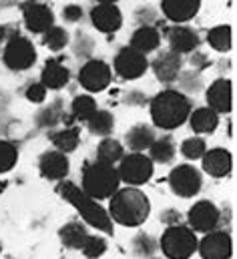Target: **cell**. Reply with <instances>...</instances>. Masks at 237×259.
Segmentation results:
<instances>
[{
	"mask_svg": "<svg viewBox=\"0 0 237 259\" xmlns=\"http://www.w3.org/2000/svg\"><path fill=\"white\" fill-rule=\"evenodd\" d=\"M109 217L123 227H139L147 221L151 213V201L141 189L127 187V189H117L109 197Z\"/></svg>",
	"mask_w": 237,
	"mask_h": 259,
	"instance_id": "obj_1",
	"label": "cell"
},
{
	"mask_svg": "<svg viewBox=\"0 0 237 259\" xmlns=\"http://www.w3.org/2000/svg\"><path fill=\"white\" fill-rule=\"evenodd\" d=\"M191 115V101L173 89L161 91L151 101V119L159 129L173 131L181 127Z\"/></svg>",
	"mask_w": 237,
	"mask_h": 259,
	"instance_id": "obj_2",
	"label": "cell"
},
{
	"mask_svg": "<svg viewBox=\"0 0 237 259\" xmlns=\"http://www.w3.org/2000/svg\"><path fill=\"white\" fill-rule=\"evenodd\" d=\"M57 191L62 195V199H66L78 213L81 217L95 229L105 231V233H113V221L109 217V213L97 203V199L89 197L83 189H78L74 183L70 181H62L59 183Z\"/></svg>",
	"mask_w": 237,
	"mask_h": 259,
	"instance_id": "obj_3",
	"label": "cell"
},
{
	"mask_svg": "<svg viewBox=\"0 0 237 259\" xmlns=\"http://www.w3.org/2000/svg\"><path fill=\"white\" fill-rule=\"evenodd\" d=\"M118 183L121 179L115 165L93 161L83 169V191L93 199H109L118 189Z\"/></svg>",
	"mask_w": 237,
	"mask_h": 259,
	"instance_id": "obj_4",
	"label": "cell"
},
{
	"mask_svg": "<svg viewBox=\"0 0 237 259\" xmlns=\"http://www.w3.org/2000/svg\"><path fill=\"white\" fill-rule=\"evenodd\" d=\"M159 245L167 259H189L197 251V237L193 229L179 223L167 227Z\"/></svg>",
	"mask_w": 237,
	"mask_h": 259,
	"instance_id": "obj_5",
	"label": "cell"
},
{
	"mask_svg": "<svg viewBox=\"0 0 237 259\" xmlns=\"http://www.w3.org/2000/svg\"><path fill=\"white\" fill-rule=\"evenodd\" d=\"M118 179L129 187L143 185L153 177V161L143 153H129L123 155L117 167Z\"/></svg>",
	"mask_w": 237,
	"mask_h": 259,
	"instance_id": "obj_6",
	"label": "cell"
},
{
	"mask_svg": "<svg viewBox=\"0 0 237 259\" xmlns=\"http://www.w3.org/2000/svg\"><path fill=\"white\" fill-rule=\"evenodd\" d=\"M2 59H4V65L10 70H26L36 63V51H34V45L28 38L14 32V34L8 36Z\"/></svg>",
	"mask_w": 237,
	"mask_h": 259,
	"instance_id": "obj_7",
	"label": "cell"
},
{
	"mask_svg": "<svg viewBox=\"0 0 237 259\" xmlns=\"http://www.w3.org/2000/svg\"><path fill=\"white\" fill-rule=\"evenodd\" d=\"M187 221H189V229L199 233H209V231H215L217 225L221 223V211L211 201H197L189 209Z\"/></svg>",
	"mask_w": 237,
	"mask_h": 259,
	"instance_id": "obj_8",
	"label": "cell"
},
{
	"mask_svg": "<svg viewBox=\"0 0 237 259\" xmlns=\"http://www.w3.org/2000/svg\"><path fill=\"white\" fill-rule=\"evenodd\" d=\"M169 185H171V191L179 197H195V195L201 191V185H203V177L201 173L191 167V165H179L171 171L169 175Z\"/></svg>",
	"mask_w": 237,
	"mask_h": 259,
	"instance_id": "obj_9",
	"label": "cell"
},
{
	"mask_svg": "<svg viewBox=\"0 0 237 259\" xmlns=\"http://www.w3.org/2000/svg\"><path fill=\"white\" fill-rule=\"evenodd\" d=\"M113 72L105 61H89L78 70V82L89 93H101L111 84Z\"/></svg>",
	"mask_w": 237,
	"mask_h": 259,
	"instance_id": "obj_10",
	"label": "cell"
},
{
	"mask_svg": "<svg viewBox=\"0 0 237 259\" xmlns=\"http://www.w3.org/2000/svg\"><path fill=\"white\" fill-rule=\"evenodd\" d=\"M149 61L143 53L135 51L133 47H123L115 57V72L125 80H135L147 72Z\"/></svg>",
	"mask_w": 237,
	"mask_h": 259,
	"instance_id": "obj_11",
	"label": "cell"
},
{
	"mask_svg": "<svg viewBox=\"0 0 237 259\" xmlns=\"http://www.w3.org/2000/svg\"><path fill=\"white\" fill-rule=\"evenodd\" d=\"M199 255L203 259H229L233 253V241L227 231H209L197 241Z\"/></svg>",
	"mask_w": 237,
	"mask_h": 259,
	"instance_id": "obj_12",
	"label": "cell"
},
{
	"mask_svg": "<svg viewBox=\"0 0 237 259\" xmlns=\"http://www.w3.org/2000/svg\"><path fill=\"white\" fill-rule=\"evenodd\" d=\"M22 14H24V24L30 32L34 34H43L47 32L53 24H55V14L53 10L36 0H26L22 4Z\"/></svg>",
	"mask_w": 237,
	"mask_h": 259,
	"instance_id": "obj_13",
	"label": "cell"
},
{
	"mask_svg": "<svg viewBox=\"0 0 237 259\" xmlns=\"http://www.w3.org/2000/svg\"><path fill=\"white\" fill-rule=\"evenodd\" d=\"M91 22L99 32L111 34V32H117L123 26V14L115 4L97 2V6L91 10Z\"/></svg>",
	"mask_w": 237,
	"mask_h": 259,
	"instance_id": "obj_14",
	"label": "cell"
},
{
	"mask_svg": "<svg viewBox=\"0 0 237 259\" xmlns=\"http://www.w3.org/2000/svg\"><path fill=\"white\" fill-rule=\"evenodd\" d=\"M38 169H41V175L45 179H51V181H62L66 175H68V157L60 151H47L41 155V161H38Z\"/></svg>",
	"mask_w": 237,
	"mask_h": 259,
	"instance_id": "obj_15",
	"label": "cell"
},
{
	"mask_svg": "<svg viewBox=\"0 0 237 259\" xmlns=\"http://www.w3.org/2000/svg\"><path fill=\"white\" fill-rule=\"evenodd\" d=\"M203 159V171L211 177H227L231 173V167H233V159H231V153L227 149H211V151H205V155L201 157Z\"/></svg>",
	"mask_w": 237,
	"mask_h": 259,
	"instance_id": "obj_16",
	"label": "cell"
},
{
	"mask_svg": "<svg viewBox=\"0 0 237 259\" xmlns=\"http://www.w3.org/2000/svg\"><path fill=\"white\" fill-rule=\"evenodd\" d=\"M231 80L229 78H217L211 82V87L207 89V105L209 109H213L217 115L219 113H229L231 111Z\"/></svg>",
	"mask_w": 237,
	"mask_h": 259,
	"instance_id": "obj_17",
	"label": "cell"
},
{
	"mask_svg": "<svg viewBox=\"0 0 237 259\" xmlns=\"http://www.w3.org/2000/svg\"><path fill=\"white\" fill-rule=\"evenodd\" d=\"M167 42L171 47L173 53L183 55V53H193L197 47H199V34L189 28V26H183V24H175L167 30Z\"/></svg>",
	"mask_w": 237,
	"mask_h": 259,
	"instance_id": "obj_18",
	"label": "cell"
},
{
	"mask_svg": "<svg viewBox=\"0 0 237 259\" xmlns=\"http://www.w3.org/2000/svg\"><path fill=\"white\" fill-rule=\"evenodd\" d=\"M153 72L161 82H173L177 80L179 72H181V55L173 51H165L161 55H157V59L153 61Z\"/></svg>",
	"mask_w": 237,
	"mask_h": 259,
	"instance_id": "obj_19",
	"label": "cell"
},
{
	"mask_svg": "<svg viewBox=\"0 0 237 259\" xmlns=\"http://www.w3.org/2000/svg\"><path fill=\"white\" fill-rule=\"evenodd\" d=\"M201 0H163V14L171 22H187L199 12Z\"/></svg>",
	"mask_w": 237,
	"mask_h": 259,
	"instance_id": "obj_20",
	"label": "cell"
},
{
	"mask_svg": "<svg viewBox=\"0 0 237 259\" xmlns=\"http://www.w3.org/2000/svg\"><path fill=\"white\" fill-rule=\"evenodd\" d=\"M159 45H161V32L151 24V26H139V28L133 32L129 47H133L135 51L147 55V53L157 51Z\"/></svg>",
	"mask_w": 237,
	"mask_h": 259,
	"instance_id": "obj_21",
	"label": "cell"
},
{
	"mask_svg": "<svg viewBox=\"0 0 237 259\" xmlns=\"http://www.w3.org/2000/svg\"><path fill=\"white\" fill-rule=\"evenodd\" d=\"M68 78H70L68 68L62 65L60 61H55V59L47 61V65L43 68V74H41V82L47 87V91L49 89L59 91V89H62L68 82Z\"/></svg>",
	"mask_w": 237,
	"mask_h": 259,
	"instance_id": "obj_22",
	"label": "cell"
},
{
	"mask_svg": "<svg viewBox=\"0 0 237 259\" xmlns=\"http://www.w3.org/2000/svg\"><path fill=\"white\" fill-rule=\"evenodd\" d=\"M155 141V131L149 125H135L127 131L125 135V143L133 153H143L151 147V143Z\"/></svg>",
	"mask_w": 237,
	"mask_h": 259,
	"instance_id": "obj_23",
	"label": "cell"
},
{
	"mask_svg": "<svg viewBox=\"0 0 237 259\" xmlns=\"http://www.w3.org/2000/svg\"><path fill=\"white\" fill-rule=\"evenodd\" d=\"M189 123H191V129L199 135H205V133H213L219 125V115L209 109V107H203V109H195L191 111L189 115Z\"/></svg>",
	"mask_w": 237,
	"mask_h": 259,
	"instance_id": "obj_24",
	"label": "cell"
},
{
	"mask_svg": "<svg viewBox=\"0 0 237 259\" xmlns=\"http://www.w3.org/2000/svg\"><path fill=\"white\" fill-rule=\"evenodd\" d=\"M59 235H60V241H62L66 247H70V249H81L83 243H85L87 237H89L87 227H85L83 223H78V221H70V223H66L64 227H60Z\"/></svg>",
	"mask_w": 237,
	"mask_h": 259,
	"instance_id": "obj_25",
	"label": "cell"
},
{
	"mask_svg": "<svg viewBox=\"0 0 237 259\" xmlns=\"http://www.w3.org/2000/svg\"><path fill=\"white\" fill-rule=\"evenodd\" d=\"M175 153H177V149H175V143H173L171 137L155 139L151 143V147H149V159L153 163H161V165L171 163L173 157H175Z\"/></svg>",
	"mask_w": 237,
	"mask_h": 259,
	"instance_id": "obj_26",
	"label": "cell"
},
{
	"mask_svg": "<svg viewBox=\"0 0 237 259\" xmlns=\"http://www.w3.org/2000/svg\"><path fill=\"white\" fill-rule=\"evenodd\" d=\"M123 155H125L123 145H121L118 141H115V139H111V137H105V139L99 143V147H97V161L107 163V165L118 163V161L123 159Z\"/></svg>",
	"mask_w": 237,
	"mask_h": 259,
	"instance_id": "obj_27",
	"label": "cell"
},
{
	"mask_svg": "<svg viewBox=\"0 0 237 259\" xmlns=\"http://www.w3.org/2000/svg\"><path fill=\"white\" fill-rule=\"evenodd\" d=\"M51 141L53 145L59 149L60 153H72L76 147H78V141H81V135H78V129L76 127H66L62 131H57L51 135Z\"/></svg>",
	"mask_w": 237,
	"mask_h": 259,
	"instance_id": "obj_28",
	"label": "cell"
},
{
	"mask_svg": "<svg viewBox=\"0 0 237 259\" xmlns=\"http://www.w3.org/2000/svg\"><path fill=\"white\" fill-rule=\"evenodd\" d=\"M87 127L93 135H99V137H107L111 135L115 129V117L109 113V111H95V115L87 121Z\"/></svg>",
	"mask_w": 237,
	"mask_h": 259,
	"instance_id": "obj_29",
	"label": "cell"
},
{
	"mask_svg": "<svg viewBox=\"0 0 237 259\" xmlns=\"http://www.w3.org/2000/svg\"><path fill=\"white\" fill-rule=\"evenodd\" d=\"M207 42L211 45V49H215L219 53L231 51V26L221 24V26L211 28L207 32Z\"/></svg>",
	"mask_w": 237,
	"mask_h": 259,
	"instance_id": "obj_30",
	"label": "cell"
},
{
	"mask_svg": "<svg viewBox=\"0 0 237 259\" xmlns=\"http://www.w3.org/2000/svg\"><path fill=\"white\" fill-rule=\"evenodd\" d=\"M70 109H72V117H74L76 121H85V123H87V121L95 115L97 103H95V99H93L91 95H78V97H74Z\"/></svg>",
	"mask_w": 237,
	"mask_h": 259,
	"instance_id": "obj_31",
	"label": "cell"
},
{
	"mask_svg": "<svg viewBox=\"0 0 237 259\" xmlns=\"http://www.w3.org/2000/svg\"><path fill=\"white\" fill-rule=\"evenodd\" d=\"M43 40H45L47 49H51V51H62L68 45V32L64 28L53 24L47 32H43Z\"/></svg>",
	"mask_w": 237,
	"mask_h": 259,
	"instance_id": "obj_32",
	"label": "cell"
},
{
	"mask_svg": "<svg viewBox=\"0 0 237 259\" xmlns=\"http://www.w3.org/2000/svg\"><path fill=\"white\" fill-rule=\"evenodd\" d=\"M131 247H133V253H135L137 257L151 259L153 253L157 251V241H155L151 235H147V233H139V235L133 239Z\"/></svg>",
	"mask_w": 237,
	"mask_h": 259,
	"instance_id": "obj_33",
	"label": "cell"
},
{
	"mask_svg": "<svg viewBox=\"0 0 237 259\" xmlns=\"http://www.w3.org/2000/svg\"><path fill=\"white\" fill-rule=\"evenodd\" d=\"M207 151V145L201 137H191V139H185L183 145H181V155L189 161H197L205 155Z\"/></svg>",
	"mask_w": 237,
	"mask_h": 259,
	"instance_id": "obj_34",
	"label": "cell"
},
{
	"mask_svg": "<svg viewBox=\"0 0 237 259\" xmlns=\"http://www.w3.org/2000/svg\"><path fill=\"white\" fill-rule=\"evenodd\" d=\"M62 105L60 101H55L51 107L43 109L38 115H36V125L38 127H55L59 121H62Z\"/></svg>",
	"mask_w": 237,
	"mask_h": 259,
	"instance_id": "obj_35",
	"label": "cell"
},
{
	"mask_svg": "<svg viewBox=\"0 0 237 259\" xmlns=\"http://www.w3.org/2000/svg\"><path fill=\"white\" fill-rule=\"evenodd\" d=\"M16 159H18L16 147L8 141H0V173L10 171L16 165Z\"/></svg>",
	"mask_w": 237,
	"mask_h": 259,
	"instance_id": "obj_36",
	"label": "cell"
},
{
	"mask_svg": "<svg viewBox=\"0 0 237 259\" xmlns=\"http://www.w3.org/2000/svg\"><path fill=\"white\" fill-rule=\"evenodd\" d=\"M81 251L85 253V257L89 259H99L101 255H105L107 251V241L103 237H95V235H89L87 241L83 243Z\"/></svg>",
	"mask_w": 237,
	"mask_h": 259,
	"instance_id": "obj_37",
	"label": "cell"
},
{
	"mask_svg": "<svg viewBox=\"0 0 237 259\" xmlns=\"http://www.w3.org/2000/svg\"><path fill=\"white\" fill-rule=\"evenodd\" d=\"M179 84L183 91H189V93H197L201 91V76L197 70H189V72H179Z\"/></svg>",
	"mask_w": 237,
	"mask_h": 259,
	"instance_id": "obj_38",
	"label": "cell"
},
{
	"mask_svg": "<svg viewBox=\"0 0 237 259\" xmlns=\"http://www.w3.org/2000/svg\"><path fill=\"white\" fill-rule=\"evenodd\" d=\"M26 99L30 103H43L47 99V87L43 82H30L26 89Z\"/></svg>",
	"mask_w": 237,
	"mask_h": 259,
	"instance_id": "obj_39",
	"label": "cell"
},
{
	"mask_svg": "<svg viewBox=\"0 0 237 259\" xmlns=\"http://www.w3.org/2000/svg\"><path fill=\"white\" fill-rule=\"evenodd\" d=\"M93 53V40L87 34H78L74 42V55L76 57H91Z\"/></svg>",
	"mask_w": 237,
	"mask_h": 259,
	"instance_id": "obj_40",
	"label": "cell"
},
{
	"mask_svg": "<svg viewBox=\"0 0 237 259\" xmlns=\"http://www.w3.org/2000/svg\"><path fill=\"white\" fill-rule=\"evenodd\" d=\"M62 18L66 22H78L83 18V8L78 4H68L62 8Z\"/></svg>",
	"mask_w": 237,
	"mask_h": 259,
	"instance_id": "obj_41",
	"label": "cell"
},
{
	"mask_svg": "<svg viewBox=\"0 0 237 259\" xmlns=\"http://www.w3.org/2000/svg\"><path fill=\"white\" fill-rule=\"evenodd\" d=\"M135 18H137V22H139L141 26H151V22H155L157 14H155V10H151V8H139L137 14H135Z\"/></svg>",
	"mask_w": 237,
	"mask_h": 259,
	"instance_id": "obj_42",
	"label": "cell"
},
{
	"mask_svg": "<svg viewBox=\"0 0 237 259\" xmlns=\"http://www.w3.org/2000/svg\"><path fill=\"white\" fill-rule=\"evenodd\" d=\"M161 221L167 223L169 227H171V225H179V221H181V213L175 211V209H169V211L161 213Z\"/></svg>",
	"mask_w": 237,
	"mask_h": 259,
	"instance_id": "obj_43",
	"label": "cell"
},
{
	"mask_svg": "<svg viewBox=\"0 0 237 259\" xmlns=\"http://www.w3.org/2000/svg\"><path fill=\"white\" fill-rule=\"evenodd\" d=\"M125 103H127V105H145V103H147V99H145L139 91H133L131 95H127Z\"/></svg>",
	"mask_w": 237,
	"mask_h": 259,
	"instance_id": "obj_44",
	"label": "cell"
},
{
	"mask_svg": "<svg viewBox=\"0 0 237 259\" xmlns=\"http://www.w3.org/2000/svg\"><path fill=\"white\" fill-rule=\"evenodd\" d=\"M191 65L195 66V70H199V68H205V66L209 65V61H207V57H205V55L197 53V55H193V57H191Z\"/></svg>",
	"mask_w": 237,
	"mask_h": 259,
	"instance_id": "obj_45",
	"label": "cell"
},
{
	"mask_svg": "<svg viewBox=\"0 0 237 259\" xmlns=\"http://www.w3.org/2000/svg\"><path fill=\"white\" fill-rule=\"evenodd\" d=\"M4 40H8V30H6V26L0 24V45H2Z\"/></svg>",
	"mask_w": 237,
	"mask_h": 259,
	"instance_id": "obj_46",
	"label": "cell"
},
{
	"mask_svg": "<svg viewBox=\"0 0 237 259\" xmlns=\"http://www.w3.org/2000/svg\"><path fill=\"white\" fill-rule=\"evenodd\" d=\"M97 2H105V4H115L117 0H97Z\"/></svg>",
	"mask_w": 237,
	"mask_h": 259,
	"instance_id": "obj_47",
	"label": "cell"
},
{
	"mask_svg": "<svg viewBox=\"0 0 237 259\" xmlns=\"http://www.w3.org/2000/svg\"><path fill=\"white\" fill-rule=\"evenodd\" d=\"M151 259H153V257H151Z\"/></svg>",
	"mask_w": 237,
	"mask_h": 259,
	"instance_id": "obj_48",
	"label": "cell"
}]
</instances>
